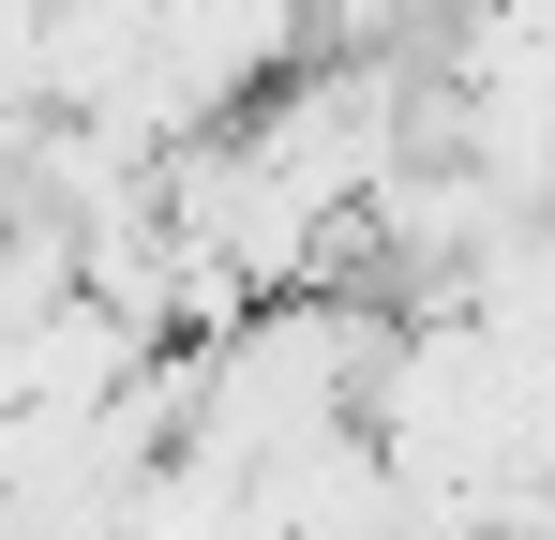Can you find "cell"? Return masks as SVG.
I'll use <instances>...</instances> for the list:
<instances>
[{"label":"cell","instance_id":"3957f363","mask_svg":"<svg viewBox=\"0 0 555 540\" xmlns=\"http://www.w3.org/2000/svg\"><path fill=\"white\" fill-rule=\"evenodd\" d=\"M0 540H30V526H0Z\"/></svg>","mask_w":555,"mask_h":540},{"label":"cell","instance_id":"6da1fadb","mask_svg":"<svg viewBox=\"0 0 555 540\" xmlns=\"http://www.w3.org/2000/svg\"><path fill=\"white\" fill-rule=\"evenodd\" d=\"M465 316H480V331H495V346H511V360L555 390V210L495 226V256L465 270Z\"/></svg>","mask_w":555,"mask_h":540},{"label":"cell","instance_id":"7a4b0ae2","mask_svg":"<svg viewBox=\"0 0 555 540\" xmlns=\"http://www.w3.org/2000/svg\"><path fill=\"white\" fill-rule=\"evenodd\" d=\"M541 540H555V465H541Z\"/></svg>","mask_w":555,"mask_h":540}]
</instances>
